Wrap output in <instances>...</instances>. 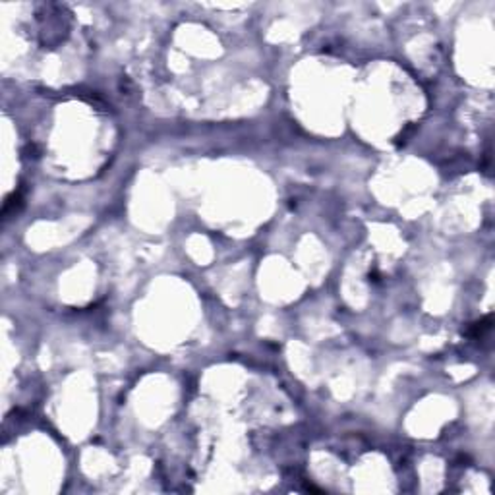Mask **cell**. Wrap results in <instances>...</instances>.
<instances>
[{"label": "cell", "instance_id": "cell-1", "mask_svg": "<svg viewBox=\"0 0 495 495\" xmlns=\"http://www.w3.org/2000/svg\"><path fill=\"white\" fill-rule=\"evenodd\" d=\"M19 205H21V194H19V192H18V194L14 192V194L6 199V203H4V217L8 219V215H12V213L16 215V211H18Z\"/></svg>", "mask_w": 495, "mask_h": 495}, {"label": "cell", "instance_id": "cell-2", "mask_svg": "<svg viewBox=\"0 0 495 495\" xmlns=\"http://www.w3.org/2000/svg\"><path fill=\"white\" fill-rule=\"evenodd\" d=\"M490 323H492V318H486V319H484V321H478V323H474V325H472V327H470V329L466 331V333H468V335H470V336H474V338H478V336H482V335H484V333H486V331H488V329H490V327H492V325H490Z\"/></svg>", "mask_w": 495, "mask_h": 495}]
</instances>
